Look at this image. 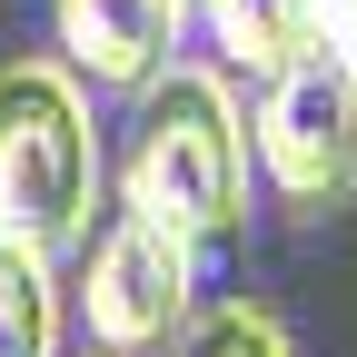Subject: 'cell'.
Segmentation results:
<instances>
[{
    "mask_svg": "<svg viewBox=\"0 0 357 357\" xmlns=\"http://www.w3.org/2000/svg\"><path fill=\"white\" fill-rule=\"evenodd\" d=\"M189 248L169 229H149L139 208H109L89 229V258H79V328L100 337V357H149L189 328Z\"/></svg>",
    "mask_w": 357,
    "mask_h": 357,
    "instance_id": "4",
    "label": "cell"
},
{
    "mask_svg": "<svg viewBox=\"0 0 357 357\" xmlns=\"http://www.w3.org/2000/svg\"><path fill=\"white\" fill-rule=\"evenodd\" d=\"M178 357H298V347H288V328L258 298H218V307H199L178 328Z\"/></svg>",
    "mask_w": 357,
    "mask_h": 357,
    "instance_id": "8",
    "label": "cell"
},
{
    "mask_svg": "<svg viewBox=\"0 0 357 357\" xmlns=\"http://www.w3.org/2000/svg\"><path fill=\"white\" fill-rule=\"evenodd\" d=\"M318 30L347 50V70H357V0H318Z\"/></svg>",
    "mask_w": 357,
    "mask_h": 357,
    "instance_id": "9",
    "label": "cell"
},
{
    "mask_svg": "<svg viewBox=\"0 0 357 357\" xmlns=\"http://www.w3.org/2000/svg\"><path fill=\"white\" fill-rule=\"evenodd\" d=\"M89 208H100L89 89L60 70V50L0 60V238L60 258L89 238Z\"/></svg>",
    "mask_w": 357,
    "mask_h": 357,
    "instance_id": "2",
    "label": "cell"
},
{
    "mask_svg": "<svg viewBox=\"0 0 357 357\" xmlns=\"http://www.w3.org/2000/svg\"><path fill=\"white\" fill-rule=\"evenodd\" d=\"M119 208H139L178 248H208L248 208V119L229 79L199 60H169L129 89V149H119Z\"/></svg>",
    "mask_w": 357,
    "mask_h": 357,
    "instance_id": "1",
    "label": "cell"
},
{
    "mask_svg": "<svg viewBox=\"0 0 357 357\" xmlns=\"http://www.w3.org/2000/svg\"><path fill=\"white\" fill-rule=\"evenodd\" d=\"M248 139H258V169H268V189H278L288 208L357 199V70H347V50L328 30L258 79Z\"/></svg>",
    "mask_w": 357,
    "mask_h": 357,
    "instance_id": "3",
    "label": "cell"
},
{
    "mask_svg": "<svg viewBox=\"0 0 357 357\" xmlns=\"http://www.w3.org/2000/svg\"><path fill=\"white\" fill-rule=\"evenodd\" d=\"M178 30H189V0H50V50L79 89H109L129 100L139 79L169 70Z\"/></svg>",
    "mask_w": 357,
    "mask_h": 357,
    "instance_id": "5",
    "label": "cell"
},
{
    "mask_svg": "<svg viewBox=\"0 0 357 357\" xmlns=\"http://www.w3.org/2000/svg\"><path fill=\"white\" fill-rule=\"evenodd\" d=\"M0 357H60V278L40 248L0 238Z\"/></svg>",
    "mask_w": 357,
    "mask_h": 357,
    "instance_id": "7",
    "label": "cell"
},
{
    "mask_svg": "<svg viewBox=\"0 0 357 357\" xmlns=\"http://www.w3.org/2000/svg\"><path fill=\"white\" fill-rule=\"evenodd\" d=\"M189 10L208 20L218 60L248 70V79H268L288 50H307V40H318V0H189Z\"/></svg>",
    "mask_w": 357,
    "mask_h": 357,
    "instance_id": "6",
    "label": "cell"
}]
</instances>
